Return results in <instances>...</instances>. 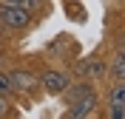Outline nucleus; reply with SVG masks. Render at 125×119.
I'll list each match as a JSON object with an SVG mask.
<instances>
[{
    "label": "nucleus",
    "instance_id": "nucleus-1",
    "mask_svg": "<svg viewBox=\"0 0 125 119\" xmlns=\"http://www.w3.org/2000/svg\"><path fill=\"white\" fill-rule=\"evenodd\" d=\"M29 17H31L29 9L6 6V3H0V20H3L9 28H14V31H20V28H26V26H29Z\"/></svg>",
    "mask_w": 125,
    "mask_h": 119
},
{
    "label": "nucleus",
    "instance_id": "nucleus-2",
    "mask_svg": "<svg viewBox=\"0 0 125 119\" xmlns=\"http://www.w3.org/2000/svg\"><path fill=\"white\" fill-rule=\"evenodd\" d=\"M40 85L46 88V94H51V96H60L62 91H65V88L71 85V82H68V77H65L62 71H46L43 77H40Z\"/></svg>",
    "mask_w": 125,
    "mask_h": 119
},
{
    "label": "nucleus",
    "instance_id": "nucleus-3",
    "mask_svg": "<svg viewBox=\"0 0 125 119\" xmlns=\"http://www.w3.org/2000/svg\"><path fill=\"white\" fill-rule=\"evenodd\" d=\"M97 108V94H91V96H83V99H77V102H71L68 105V116H74V119H83V116H88V113Z\"/></svg>",
    "mask_w": 125,
    "mask_h": 119
},
{
    "label": "nucleus",
    "instance_id": "nucleus-4",
    "mask_svg": "<svg viewBox=\"0 0 125 119\" xmlns=\"http://www.w3.org/2000/svg\"><path fill=\"white\" fill-rule=\"evenodd\" d=\"M9 77H11V85H14V91H31V88L37 85L34 74H29V71H11Z\"/></svg>",
    "mask_w": 125,
    "mask_h": 119
},
{
    "label": "nucleus",
    "instance_id": "nucleus-5",
    "mask_svg": "<svg viewBox=\"0 0 125 119\" xmlns=\"http://www.w3.org/2000/svg\"><path fill=\"white\" fill-rule=\"evenodd\" d=\"M62 94H65V99H68V105L71 102H77V99H83V96H91V94H97V91H94L91 85H88V82H83V85H74V88H65V91H62Z\"/></svg>",
    "mask_w": 125,
    "mask_h": 119
},
{
    "label": "nucleus",
    "instance_id": "nucleus-6",
    "mask_svg": "<svg viewBox=\"0 0 125 119\" xmlns=\"http://www.w3.org/2000/svg\"><path fill=\"white\" fill-rule=\"evenodd\" d=\"M108 99L111 102H125V79H117V85H111Z\"/></svg>",
    "mask_w": 125,
    "mask_h": 119
},
{
    "label": "nucleus",
    "instance_id": "nucleus-7",
    "mask_svg": "<svg viewBox=\"0 0 125 119\" xmlns=\"http://www.w3.org/2000/svg\"><path fill=\"white\" fill-rule=\"evenodd\" d=\"M9 94H14V85H11V77L0 71V96H9Z\"/></svg>",
    "mask_w": 125,
    "mask_h": 119
},
{
    "label": "nucleus",
    "instance_id": "nucleus-8",
    "mask_svg": "<svg viewBox=\"0 0 125 119\" xmlns=\"http://www.w3.org/2000/svg\"><path fill=\"white\" fill-rule=\"evenodd\" d=\"M111 77H114V79H125V54L111 65Z\"/></svg>",
    "mask_w": 125,
    "mask_h": 119
},
{
    "label": "nucleus",
    "instance_id": "nucleus-9",
    "mask_svg": "<svg viewBox=\"0 0 125 119\" xmlns=\"http://www.w3.org/2000/svg\"><path fill=\"white\" fill-rule=\"evenodd\" d=\"M0 3H6V6H20V9H37L40 6V0H0Z\"/></svg>",
    "mask_w": 125,
    "mask_h": 119
},
{
    "label": "nucleus",
    "instance_id": "nucleus-10",
    "mask_svg": "<svg viewBox=\"0 0 125 119\" xmlns=\"http://www.w3.org/2000/svg\"><path fill=\"white\" fill-rule=\"evenodd\" d=\"M83 71H85L88 77H102V71H105V68H102V63H97V60H94V63L83 65Z\"/></svg>",
    "mask_w": 125,
    "mask_h": 119
},
{
    "label": "nucleus",
    "instance_id": "nucleus-11",
    "mask_svg": "<svg viewBox=\"0 0 125 119\" xmlns=\"http://www.w3.org/2000/svg\"><path fill=\"white\" fill-rule=\"evenodd\" d=\"M65 11H68V14H77L74 17V20H85V11H83V6H80V3H65Z\"/></svg>",
    "mask_w": 125,
    "mask_h": 119
},
{
    "label": "nucleus",
    "instance_id": "nucleus-12",
    "mask_svg": "<svg viewBox=\"0 0 125 119\" xmlns=\"http://www.w3.org/2000/svg\"><path fill=\"white\" fill-rule=\"evenodd\" d=\"M108 116H111V119H122V116H125V102H111Z\"/></svg>",
    "mask_w": 125,
    "mask_h": 119
},
{
    "label": "nucleus",
    "instance_id": "nucleus-13",
    "mask_svg": "<svg viewBox=\"0 0 125 119\" xmlns=\"http://www.w3.org/2000/svg\"><path fill=\"white\" fill-rule=\"evenodd\" d=\"M6 111H9V105H6V96H0V116H3Z\"/></svg>",
    "mask_w": 125,
    "mask_h": 119
}]
</instances>
